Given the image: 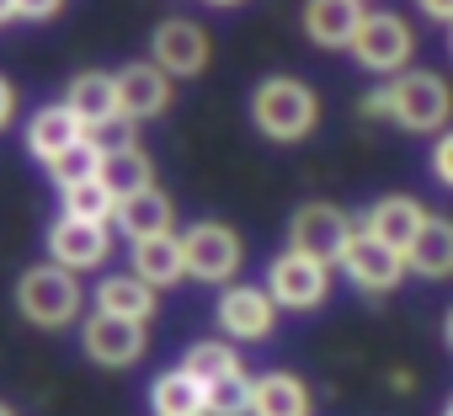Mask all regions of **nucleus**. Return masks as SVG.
<instances>
[{
    "label": "nucleus",
    "mask_w": 453,
    "mask_h": 416,
    "mask_svg": "<svg viewBox=\"0 0 453 416\" xmlns=\"http://www.w3.org/2000/svg\"><path fill=\"white\" fill-rule=\"evenodd\" d=\"M363 112L368 118H389V123H400L411 134H437L453 118V91L432 70H400L384 91H373L363 102Z\"/></svg>",
    "instance_id": "nucleus-1"
},
{
    "label": "nucleus",
    "mask_w": 453,
    "mask_h": 416,
    "mask_svg": "<svg viewBox=\"0 0 453 416\" xmlns=\"http://www.w3.org/2000/svg\"><path fill=\"white\" fill-rule=\"evenodd\" d=\"M251 118H257V128H262L267 139L294 144V139H310V134H315V123H320V96H315V86H304V81H294V75H267V81L251 91Z\"/></svg>",
    "instance_id": "nucleus-2"
},
{
    "label": "nucleus",
    "mask_w": 453,
    "mask_h": 416,
    "mask_svg": "<svg viewBox=\"0 0 453 416\" xmlns=\"http://www.w3.org/2000/svg\"><path fill=\"white\" fill-rule=\"evenodd\" d=\"M17 310L33 320V326H43V331H59V326H70L75 315H81V283H75V273H65V267H27L22 273V283H17Z\"/></svg>",
    "instance_id": "nucleus-3"
},
{
    "label": "nucleus",
    "mask_w": 453,
    "mask_h": 416,
    "mask_svg": "<svg viewBox=\"0 0 453 416\" xmlns=\"http://www.w3.org/2000/svg\"><path fill=\"white\" fill-rule=\"evenodd\" d=\"M352 241H357V230L336 203H304L294 214V225H288V251H299V257H310L320 267L342 262Z\"/></svg>",
    "instance_id": "nucleus-4"
},
{
    "label": "nucleus",
    "mask_w": 453,
    "mask_h": 416,
    "mask_svg": "<svg viewBox=\"0 0 453 416\" xmlns=\"http://www.w3.org/2000/svg\"><path fill=\"white\" fill-rule=\"evenodd\" d=\"M181 257H187V278H197V283H230L241 273L246 246H241V235L230 225L203 220V225H192L181 235Z\"/></svg>",
    "instance_id": "nucleus-5"
},
{
    "label": "nucleus",
    "mask_w": 453,
    "mask_h": 416,
    "mask_svg": "<svg viewBox=\"0 0 453 416\" xmlns=\"http://www.w3.org/2000/svg\"><path fill=\"white\" fill-rule=\"evenodd\" d=\"M411 54H416V38H411L405 17H395V12H373L352 43V59L373 75H400L411 65Z\"/></svg>",
    "instance_id": "nucleus-6"
},
{
    "label": "nucleus",
    "mask_w": 453,
    "mask_h": 416,
    "mask_svg": "<svg viewBox=\"0 0 453 416\" xmlns=\"http://www.w3.org/2000/svg\"><path fill=\"white\" fill-rule=\"evenodd\" d=\"M267 294H273L278 310H315L331 294V267H320V262H310L299 251H283L267 267Z\"/></svg>",
    "instance_id": "nucleus-7"
},
{
    "label": "nucleus",
    "mask_w": 453,
    "mask_h": 416,
    "mask_svg": "<svg viewBox=\"0 0 453 416\" xmlns=\"http://www.w3.org/2000/svg\"><path fill=\"white\" fill-rule=\"evenodd\" d=\"M150 54H155V65H160L171 81H192V75L208 70V33H203L197 22H187V17H171V22L155 27Z\"/></svg>",
    "instance_id": "nucleus-8"
},
{
    "label": "nucleus",
    "mask_w": 453,
    "mask_h": 416,
    "mask_svg": "<svg viewBox=\"0 0 453 416\" xmlns=\"http://www.w3.org/2000/svg\"><path fill=\"white\" fill-rule=\"evenodd\" d=\"M107 251H112L107 225H86V220L59 214V220H54V230H49V257H54V267H65V273L102 267V262H107Z\"/></svg>",
    "instance_id": "nucleus-9"
},
{
    "label": "nucleus",
    "mask_w": 453,
    "mask_h": 416,
    "mask_svg": "<svg viewBox=\"0 0 453 416\" xmlns=\"http://www.w3.org/2000/svg\"><path fill=\"white\" fill-rule=\"evenodd\" d=\"M219 326H224L230 342H262L278 326V304H273L267 289H246V283L241 289H224L219 294Z\"/></svg>",
    "instance_id": "nucleus-10"
},
{
    "label": "nucleus",
    "mask_w": 453,
    "mask_h": 416,
    "mask_svg": "<svg viewBox=\"0 0 453 416\" xmlns=\"http://www.w3.org/2000/svg\"><path fill=\"white\" fill-rule=\"evenodd\" d=\"M118 81V112L128 123H144V118H160L171 107V75L155 65V59H139L128 70L112 75Z\"/></svg>",
    "instance_id": "nucleus-11"
},
{
    "label": "nucleus",
    "mask_w": 453,
    "mask_h": 416,
    "mask_svg": "<svg viewBox=\"0 0 453 416\" xmlns=\"http://www.w3.org/2000/svg\"><path fill=\"white\" fill-rule=\"evenodd\" d=\"M342 273H347L363 294H395L411 267H405V257H395L389 246H379L368 230H357V241H352L347 257H342Z\"/></svg>",
    "instance_id": "nucleus-12"
},
{
    "label": "nucleus",
    "mask_w": 453,
    "mask_h": 416,
    "mask_svg": "<svg viewBox=\"0 0 453 416\" xmlns=\"http://www.w3.org/2000/svg\"><path fill=\"white\" fill-rule=\"evenodd\" d=\"M81 347L102 368H128L144 352V326L139 320H118V315H91L86 331H81Z\"/></svg>",
    "instance_id": "nucleus-13"
},
{
    "label": "nucleus",
    "mask_w": 453,
    "mask_h": 416,
    "mask_svg": "<svg viewBox=\"0 0 453 416\" xmlns=\"http://www.w3.org/2000/svg\"><path fill=\"white\" fill-rule=\"evenodd\" d=\"M368 22L363 0H304V38L315 49H352Z\"/></svg>",
    "instance_id": "nucleus-14"
},
{
    "label": "nucleus",
    "mask_w": 453,
    "mask_h": 416,
    "mask_svg": "<svg viewBox=\"0 0 453 416\" xmlns=\"http://www.w3.org/2000/svg\"><path fill=\"white\" fill-rule=\"evenodd\" d=\"M65 107L75 112V123L91 134V139H102L123 112H118V81L112 75H102V70H86V75H75L70 81V96H65Z\"/></svg>",
    "instance_id": "nucleus-15"
},
{
    "label": "nucleus",
    "mask_w": 453,
    "mask_h": 416,
    "mask_svg": "<svg viewBox=\"0 0 453 416\" xmlns=\"http://www.w3.org/2000/svg\"><path fill=\"white\" fill-rule=\"evenodd\" d=\"M421 225H426V208H421L416 197H400V192H395V197H379L373 214H368V235H373L379 246H389L395 257H411Z\"/></svg>",
    "instance_id": "nucleus-16"
},
{
    "label": "nucleus",
    "mask_w": 453,
    "mask_h": 416,
    "mask_svg": "<svg viewBox=\"0 0 453 416\" xmlns=\"http://www.w3.org/2000/svg\"><path fill=\"white\" fill-rule=\"evenodd\" d=\"M112 220H118V230H123L128 241H155V235H171L176 208H171V197H165L160 187H144V192H134V197L118 203Z\"/></svg>",
    "instance_id": "nucleus-17"
},
{
    "label": "nucleus",
    "mask_w": 453,
    "mask_h": 416,
    "mask_svg": "<svg viewBox=\"0 0 453 416\" xmlns=\"http://www.w3.org/2000/svg\"><path fill=\"white\" fill-rule=\"evenodd\" d=\"M134 278L150 283L155 294L187 278V257H181V235H155V241H134Z\"/></svg>",
    "instance_id": "nucleus-18"
},
{
    "label": "nucleus",
    "mask_w": 453,
    "mask_h": 416,
    "mask_svg": "<svg viewBox=\"0 0 453 416\" xmlns=\"http://www.w3.org/2000/svg\"><path fill=\"white\" fill-rule=\"evenodd\" d=\"M310 411H315V400H310L304 379H294L283 368L251 379V416H310Z\"/></svg>",
    "instance_id": "nucleus-19"
},
{
    "label": "nucleus",
    "mask_w": 453,
    "mask_h": 416,
    "mask_svg": "<svg viewBox=\"0 0 453 416\" xmlns=\"http://www.w3.org/2000/svg\"><path fill=\"white\" fill-rule=\"evenodd\" d=\"M81 139H86V128L75 123V112H70L65 102H59V107H43V112L27 123V150H33L43 166H54V160H59L70 144H81Z\"/></svg>",
    "instance_id": "nucleus-20"
},
{
    "label": "nucleus",
    "mask_w": 453,
    "mask_h": 416,
    "mask_svg": "<svg viewBox=\"0 0 453 416\" xmlns=\"http://www.w3.org/2000/svg\"><path fill=\"white\" fill-rule=\"evenodd\" d=\"M96 181L123 203V197H134V192H144V187H155V166H150V155L139 150V144H123V150H102V171H96Z\"/></svg>",
    "instance_id": "nucleus-21"
},
{
    "label": "nucleus",
    "mask_w": 453,
    "mask_h": 416,
    "mask_svg": "<svg viewBox=\"0 0 453 416\" xmlns=\"http://www.w3.org/2000/svg\"><path fill=\"white\" fill-rule=\"evenodd\" d=\"M405 267L421 273V278H453V220L426 214V225H421V235H416Z\"/></svg>",
    "instance_id": "nucleus-22"
},
{
    "label": "nucleus",
    "mask_w": 453,
    "mask_h": 416,
    "mask_svg": "<svg viewBox=\"0 0 453 416\" xmlns=\"http://www.w3.org/2000/svg\"><path fill=\"white\" fill-rule=\"evenodd\" d=\"M96 315H118V320H150L155 315V289L150 283H139L134 273L128 278H107L102 289H96Z\"/></svg>",
    "instance_id": "nucleus-23"
},
{
    "label": "nucleus",
    "mask_w": 453,
    "mask_h": 416,
    "mask_svg": "<svg viewBox=\"0 0 453 416\" xmlns=\"http://www.w3.org/2000/svg\"><path fill=\"white\" fill-rule=\"evenodd\" d=\"M203 400H208V389H203L192 374H181V368H171V374H160V379L150 384L155 416H203Z\"/></svg>",
    "instance_id": "nucleus-24"
},
{
    "label": "nucleus",
    "mask_w": 453,
    "mask_h": 416,
    "mask_svg": "<svg viewBox=\"0 0 453 416\" xmlns=\"http://www.w3.org/2000/svg\"><path fill=\"white\" fill-rule=\"evenodd\" d=\"M181 374H192V379L208 389V384H219V379L241 374V352H235L230 342H192L187 358H181Z\"/></svg>",
    "instance_id": "nucleus-25"
},
{
    "label": "nucleus",
    "mask_w": 453,
    "mask_h": 416,
    "mask_svg": "<svg viewBox=\"0 0 453 416\" xmlns=\"http://www.w3.org/2000/svg\"><path fill=\"white\" fill-rule=\"evenodd\" d=\"M96 171H102V144L86 134L81 144H70L54 166H49V176H54V187L65 192V187H81V181H96Z\"/></svg>",
    "instance_id": "nucleus-26"
},
{
    "label": "nucleus",
    "mask_w": 453,
    "mask_h": 416,
    "mask_svg": "<svg viewBox=\"0 0 453 416\" xmlns=\"http://www.w3.org/2000/svg\"><path fill=\"white\" fill-rule=\"evenodd\" d=\"M65 214L70 220H86V225H107L118 214V197L102 187V181H81V187H65Z\"/></svg>",
    "instance_id": "nucleus-27"
},
{
    "label": "nucleus",
    "mask_w": 453,
    "mask_h": 416,
    "mask_svg": "<svg viewBox=\"0 0 453 416\" xmlns=\"http://www.w3.org/2000/svg\"><path fill=\"white\" fill-rule=\"evenodd\" d=\"M203 416H251V379L246 368L208 384V400H203Z\"/></svg>",
    "instance_id": "nucleus-28"
},
{
    "label": "nucleus",
    "mask_w": 453,
    "mask_h": 416,
    "mask_svg": "<svg viewBox=\"0 0 453 416\" xmlns=\"http://www.w3.org/2000/svg\"><path fill=\"white\" fill-rule=\"evenodd\" d=\"M432 176H437L442 187H453V128L432 144Z\"/></svg>",
    "instance_id": "nucleus-29"
},
{
    "label": "nucleus",
    "mask_w": 453,
    "mask_h": 416,
    "mask_svg": "<svg viewBox=\"0 0 453 416\" xmlns=\"http://www.w3.org/2000/svg\"><path fill=\"white\" fill-rule=\"evenodd\" d=\"M59 6H65V0H17V17H27V22H49V17H59Z\"/></svg>",
    "instance_id": "nucleus-30"
},
{
    "label": "nucleus",
    "mask_w": 453,
    "mask_h": 416,
    "mask_svg": "<svg viewBox=\"0 0 453 416\" xmlns=\"http://www.w3.org/2000/svg\"><path fill=\"white\" fill-rule=\"evenodd\" d=\"M416 12L432 17V22H448V27H453V0H416Z\"/></svg>",
    "instance_id": "nucleus-31"
},
{
    "label": "nucleus",
    "mask_w": 453,
    "mask_h": 416,
    "mask_svg": "<svg viewBox=\"0 0 453 416\" xmlns=\"http://www.w3.org/2000/svg\"><path fill=\"white\" fill-rule=\"evenodd\" d=\"M17 118V86L6 81V75H0V128H6Z\"/></svg>",
    "instance_id": "nucleus-32"
},
{
    "label": "nucleus",
    "mask_w": 453,
    "mask_h": 416,
    "mask_svg": "<svg viewBox=\"0 0 453 416\" xmlns=\"http://www.w3.org/2000/svg\"><path fill=\"white\" fill-rule=\"evenodd\" d=\"M6 22H17V0H0V27Z\"/></svg>",
    "instance_id": "nucleus-33"
},
{
    "label": "nucleus",
    "mask_w": 453,
    "mask_h": 416,
    "mask_svg": "<svg viewBox=\"0 0 453 416\" xmlns=\"http://www.w3.org/2000/svg\"><path fill=\"white\" fill-rule=\"evenodd\" d=\"M442 342L453 347V310H448V320H442Z\"/></svg>",
    "instance_id": "nucleus-34"
},
{
    "label": "nucleus",
    "mask_w": 453,
    "mask_h": 416,
    "mask_svg": "<svg viewBox=\"0 0 453 416\" xmlns=\"http://www.w3.org/2000/svg\"><path fill=\"white\" fill-rule=\"evenodd\" d=\"M0 416H17V411H12V405H6V400H0Z\"/></svg>",
    "instance_id": "nucleus-35"
},
{
    "label": "nucleus",
    "mask_w": 453,
    "mask_h": 416,
    "mask_svg": "<svg viewBox=\"0 0 453 416\" xmlns=\"http://www.w3.org/2000/svg\"><path fill=\"white\" fill-rule=\"evenodd\" d=\"M213 6H241V0H213Z\"/></svg>",
    "instance_id": "nucleus-36"
},
{
    "label": "nucleus",
    "mask_w": 453,
    "mask_h": 416,
    "mask_svg": "<svg viewBox=\"0 0 453 416\" xmlns=\"http://www.w3.org/2000/svg\"><path fill=\"white\" fill-rule=\"evenodd\" d=\"M442 416H453V405H448V411H442Z\"/></svg>",
    "instance_id": "nucleus-37"
}]
</instances>
